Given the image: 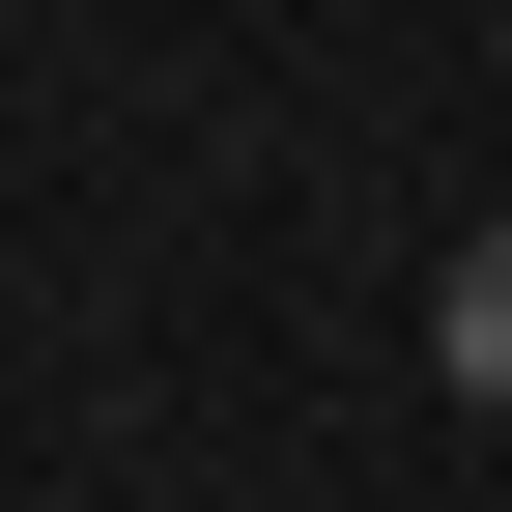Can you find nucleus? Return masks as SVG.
Segmentation results:
<instances>
[{"mask_svg":"<svg viewBox=\"0 0 512 512\" xmlns=\"http://www.w3.org/2000/svg\"><path fill=\"white\" fill-rule=\"evenodd\" d=\"M427 370H456V399H512V228H456V285H427Z\"/></svg>","mask_w":512,"mask_h":512,"instance_id":"1","label":"nucleus"}]
</instances>
